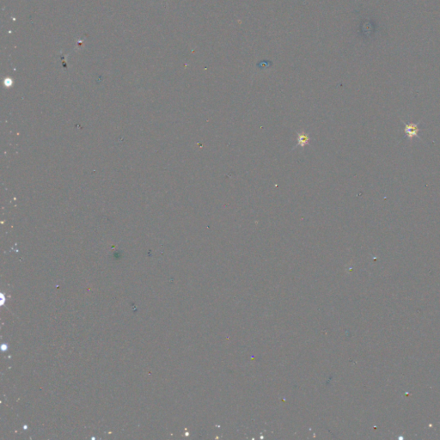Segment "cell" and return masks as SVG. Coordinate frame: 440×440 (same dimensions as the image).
<instances>
[{
    "label": "cell",
    "instance_id": "cell-1",
    "mask_svg": "<svg viewBox=\"0 0 440 440\" xmlns=\"http://www.w3.org/2000/svg\"><path fill=\"white\" fill-rule=\"evenodd\" d=\"M418 131L419 129L416 124H410V125L405 124V134H407V136L408 137H418Z\"/></svg>",
    "mask_w": 440,
    "mask_h": 440
}]
</instances>
